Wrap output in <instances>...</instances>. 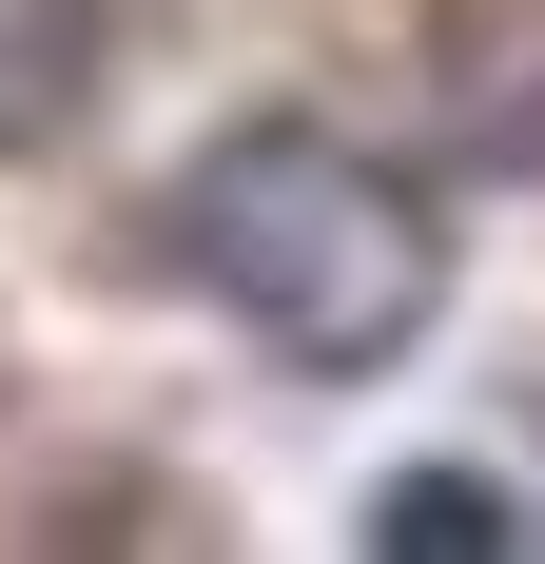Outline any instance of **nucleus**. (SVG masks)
Wrapping results in <instances>:
<instances>
[{"instance_id": "obj_1", "label": "nucleus", "mask_w": 545, "mask_h": 564, "mask_svg": "<svg viewBox=\"0 0 545 564\" xmlns=\"http://www.w3.org/2000/svg\"><path fill=\"white\" fill-rule=\"evenodd\" d=\"M157 234H175V273L215 292L272 370H312V390L409 370L429 312H448V215H429V175H389L371 137H331V117H234L215 156L175 175Z\"/></svg>"}, {"instance_id": "obj_2", "label": "nucleus", "mask_w": 545, "mask_h": 564, "mask_svg": "<svg viewBox=\"0 0 545 564\" xmlns=\"http://www.w3.org/2000/svg\"><path fill=\"white\" fill-rule=\"evenodd\" d=\"M117 78V0H0V156H58Z\"/></svg>"}, {"instance_id": "obj_3", "label": "nucleus", "mask_w": 545, "mask_h": 564, "mask_svg": "<svg viewBox=\"0 0 545 564\" xmlns=\"http://www.w3.org/2000/svg\"><path fill=\"white\" fill-rule=\"evenodd\" d=\"M488 545H526V507L488 467H389L371 487V564H488Z\"/></svg>"}]
</instances>
